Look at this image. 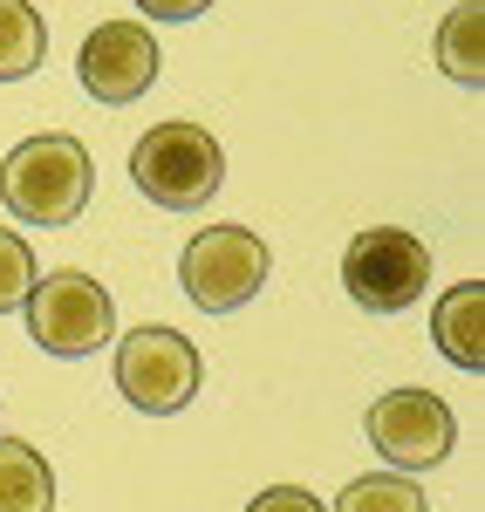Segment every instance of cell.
Listing matches in <instances>:
<instances>
[{"label": "cell", "mask_w": 485, "mask_h": 512, "mask_svg": "<svg viewBox=\"0 0 485 512\" xmlns=\"http://www.w3.org/2000/svg\"><path fill=\"white\" fill-rule=\"evenodd\" d=\"M89 185H96V164L69 130H41L0 164V205L21 226H76L89 212Z\"/></svg>", "instance_id": "6da1fadb"}, {"label": "cell", "mask_w": 485, "mask_h": 512, "mask_svg": "<svg viewBox=\"0 0 485 512\" xmlns=\"http://www.w3.org/2000/svg\"><path fill=\"white\" fill-rule=\"evenodd\" d=\"M130 178H137V192L164 205V212H199L205 198L226 185V151H219V137L199 130V123L171 117L158 130H144V144L130 151Z\"/></svg>", "instance_id": "7a4b0ae2"}, {"label": "cell", "mask_w": 485, "mask_h": 512, "mask_svg": "<svg viewBox=\"0 0 485 512\" xmlns=\"http://www.w3.org/2000/svg\"><path fill=\"white\" fill-rule=\"evenodd\" d=\"M342 287L369 315H404L431 287V246L404 226H363L342 253Z\"/></svg>", "instance_id": "3957f363"}, {"label": "cell", "mask_w": 485, "mask_h": 512, "mask_svg": "<svg viewBox=\"0 0 485 512\" xmlns=\"http://www.w3.org/2000/svg\"><path fill=\"white\" fill-rule=\"evenodd\" d=\"M28 335L48 355H96L117 335V301H110L103 280H89L82 267L41 274L35 294H28Z\"/></svg>", "instance_id": "277c9868"}, {"label": "cell", "mask_w": 485, "mask_h": 512, "mask_svg": "<svg viewBox=\"0 0 485 512\" xmlns=\"http://www.w3.org/2000/svg\"><path fill=\"white\" fill-rule=\"evenodd\" d=\"M205 383V362L199 349L178 335V328H137V335H123L117 342V390L144 410V417H171V410H185Z\"/></svg>", "instance_id": "5b68a950"}, {"label": "cell", "mask_w": 485, "mask_h": 512, "mask_svg": "<svg viewBox=\"0 0 485 512\" xmlns=\"http://www.w3.org/2000/svg\"><path fill=\"white\" fill-rule=\"evenodd\" d=\"M178 280H185V294L199 301L205 315H233V308H246L267 287V246H260V233H246V226H205L185 246Z\"/></svg>", "instance_id": "8992f818"}, {"label": "cell", "mask_w": 485, "mask_h": 512, "mask_svg": "<svg viewBox=\"0 0 485 512\" xmlns=\"http://www.w3.org/2000/svg\"><path fill=\"white\" fill-rule=\"evenodd\" d=\"M363 431L397 472H431L458 444V417H451V403L438 390H390L369 403Z\"/></svg>", "instance_id": "52a82bcc"}, {"label": "cell", "mask_w": 485, "mask_h": 512, "mask_svg": "<svg viewBox=\"0 0 485 512\" xmlns=\"http://www.w3.org/2000/svg\"><path fill=\"white\" fill-rule=\"evenodd\" d=\"M158 41L144 21H103V28H89L76 55V76L82 89L96 96V103H137L151 82H158Z\"/></svg>", "instance_id": "ba28073f"}, {"label": "cell", "mask_w": 485, "mask_h": 512, "mask_svg": "<svg viewBox=\"0 0 485 512\" xmlns=\"http://www.w3.org/2000/svg\"><path fill=\"white\" fill-rule=\"evenodd\" d=\"M431 335H438V349L458 362V369H485V287L479 280H458L445 301H438V315H431Z\"/></svg>", "instance_id": "9c48e42d"}, {"label": "cell", "mask_w": 485, "mask_h": 512, "mask_svg": "<svg viewBox=\"0 0 485 512\" xmlns=\"http://www.w3.org/2000/svg\"><path fill=\"white\" fill-rule=\"evenodd\" d=\"M0 512H55V472L21 437H0Z\"/></svg>", "instance_id": "30bf717a"}, {"label": "cell", "mask_w": 485, "mask_h": 512, "mask_svg": "<svg viewBox=\"0 0 485 512\" xmlns=\"http://www.w3.org/2000/svg\"><path fill=\"white\" fill-rule=\"evenodd\" d=\"M438 62H445V76L465 82V89L485 82V7L479 0L451 7L445 21H438Z\"/></svg>", "instance_id": "8fae6325"}, {"label": "cell", "mask_w": 485, "mask_h": 512, "mask_svg": "<svg viewBox=\"0 0 485 512\" xmlns=\"http://www.w3.org/2000/svg\"><path fill=\"white\" fill-rule=\"evenodd\" d=\"M48 28H41L35 0H0V82H21L41 69Z\"/></svg>", "instance_id": "7c38bea8"}, {"label": "cell", "mask_w": 485, "mask_h": 512, "mask_svg": "<svg viewBox=\"0 0 485 512\" xmlns=\"http://www.w3.org/2000/svg\"><path fill=\"white\" fill-rule=\"evenodd\" d=\"M335 512H431V506H424V492H417L410 478L383 472V478H356V485L335 499Z\"/></svg>", "instance_id": "4fadbf2b"}, {"label": "cell", "mask_w": 485, "mask_h": 512, "mask_svg": "<svg viewBox=\"0 0 485 512\" xmlns=\"http://www.w3.org/2000/svg\"><path fill=\"white\" fill-rule=\"evenodd\" d=\"M28 294H35V253H28V239H21V233L0 226V315L28 308Z\"/></svg>", "instance_id": "5bb4252c"}, {"label": "cell", "mask_w": 485, "mask_h": 512, "mask_svg": "<svg viewBox=\"0 0 485 512\" xmlns=\"http://www.w3.org/2000/svg\"><path fill=\"white\" fill-rule=\"evenodd\" d=\"M246 512H328V506L315 499V492H301V485H267Z\"/></svg>", "instance_id": "9a60e30c"}, {"label": "cell", "mask_w": 485, "mask_h": 512, "mask_svg": "<svg viewBox=\"0 0 485 512\" xmlns=\"http://www.w3.org/2000/svg\"><path fill=\"white\" fill-rule=\"evenodd\" d=\"M137 7H144L151 21H192V14L212 7V0H137Z\"/></svg>", "instance_id": "2e32d148"}]
</instances>
